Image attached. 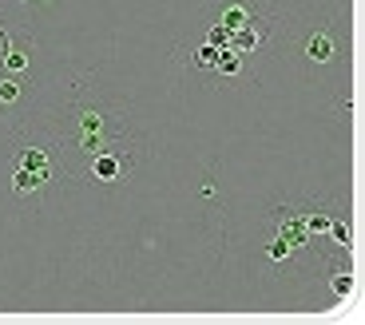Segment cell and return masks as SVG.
Returning <instances> with one entry per match:
<instances>
[{
	"mask_svg": "<svg viewBox=\"0 0 365 325\" xmlns=\"http://www.w3.org/2000/svg\"><path fill=\"white\" fill-rule=\"evenodd\" d=\"M326 238H329L334 246H338V250H346V246H349V222H346L341 215H334V218H329V230H326Z\"/></svg>",
	"mask_w": 365,
	"mask_h": 325,
	"instance_id": "30bf717a",
	"label": "cell"
},
{
	"mask_svg": "<svg viewBox=\"0 0 365 325\" xmlns=\"http://www.w3.org/2000/svg\"><path fill=\"white\" fill-rule=\"evenodd\" d=\"M28 91H32V83H24L20 76H0V111H12L20 100H24Z\"/></svg>",
	"mask_w": 365,
	"mask_h": 325,
	"instance_id": "ba28073f",
	"label": "cell"
},
{
	"mask_svg": "<svg viewBox=\"0 0 365 325\" xmlns=\"http://www.w3.org/2000/svg\"><path fill=\"white\" fill-rule=\"evenodd\" d=\"M247 56L235 52V48H222L219 52V63H215V80H227V83H238L242 80V68H247Z\"/></svg>",
	"mask_w": 365,
	"mask_h": 325,
	"instance_id": "52a82bcc",
	"label": "cell"
},
{
	"mask_svg": "<svg viewBox=\"0 0 365 325\" xmlns=\"http://www.w3.org/2000/svg\"><path fill=\"white\" fill-rule=\"evenodd\" d=\"M329 286H334V298H338V301H349V298H354V289H357V278L349 274V266H334Z\"/></svg>",
	"mask_w": 365,
	"mask_h": 325,
	"instance_id": "9c48e42d",
	"label": "cell"
},
{
	"mask_svg": "<svg viewBox=\"0 0 365 325\" xmlns=\"http://www.w3.org/2000/svg\"><path fill=\"white\" fill-rule=\"evenodd\" d=\"M4 44H9V32H4V28H0V56H4Z\"/></svg>",
	"mask_w": 365,
	"mask_h": 325,
	"instance_id": "7c38bea8",
	"label": "cell"
},
{
	"mask_svg": "<svg viewBox=\"0 0 365 325\" xmlns=\"http://www.w3.org/2000/svg\"><path fill=\"white\" fill-rule=\"evenodd\" d=\"M255 16H258L255 4H250V0H238V4H227V9L219 12V28L227 32V40H230V36L238 32V28H247Z\"/></svg>",
	"mask_w": 365,
	"mask_h": 325,
	"instance_id": "277c9868",
	"label": "cell"
},
{
	"mask_svg": "<svg viewBox=\"0 0 365 325\" xmlns=\"http://www.w3.org/2000/svg\"><path fill=\"white\" fill-rule=\"evenodd\" d=\"M302 52H306V60H310V63H334V60H338V40L329 36V32H310Z\"/></svg>",
	"mask_w": 365,
	"mask_h": 325,
	"instance_id": "5b68a950",
	"label": "cell"
},
{
	"mask_svg": "<svg viewBox=\"0 0 365 325\" xmlns=\"http://www.w3.org/2000/svg\"><path fill=\"white\" fill-rule=\"evenodd\" d=\"M20 4H36V0H20Z\"/></svg>",
	"mask_w": 365,
	"mask_h": 325,
	"instance_id": "4fadbf2b",
	"label": "cell"
},
{
	"mask_svg": "<svg viewBox=\"0 0 365 325\" xmlns=\"http://www.w3.org/2000/svg\"><path fill=\"white\" fill-rule=\"evenodd\" d=\"M28 60H32V36H20V40H9V44H4V56H0V63H4L12 76L28 72Z\"/></svg>",
	"mask_w": 365,
	"mask_h": 325,
	"instance_id": "8992f818",
	"label": "cell"
},
{
	"mask_svg": "<svg viewBox=\"0 0 365 325\" xmlns=\"http://www.w3.org/2000/svg\"><path fill=\"white\" fill-rule=\"evenodd\" d=\"M119 143H143L139 131L131 127L123 103L108 100V96H100V91H91V88H80L76 100L68 103L64 131L56 135V151H60L64 175L80 179L83 162L91 155L103 151V147H119Z\"/></svg>",
	"mask_w": 365,
	"mask_h": 325,
	"instance_id": "6da1fadb",
	"label": "cell"
},
{
	"mask_svg": "<svg viewBox=\"0 0 365 325\" xmlns=\"http://www.w3.org/2000/svg\"><path fill=\"white\" fill-rule=\"evenodd\" d=\"M219 52H222V48L202 44L199 52H195V68H202V72H215V63H219Z\"/></svg>",
	"mask_w": 365,
	"mask_h": 325,
	"instance_id": "8fae6325",
	"label": "cell"
},
{
	"mask_svg": "<svg viewBox=\"0 0 365 325\" xmlns=\"http://www.w3.org/2000/svg\"><path fill=\"white\" fill-rule=\"evenodd\" d=\"M56 175H60V171H32V167H16V175H12V199H20V202L40 199L44 190L56 187Z\"/></svg>",
	"mask_w": 365,
	"mask_h": 325,
	"instance_id": "3957f363",
	"label": "cell"
},
{
	"mask_svg": "<svg viewBox=\"0 0 365 325\" xmlns=\"http://www.w3.org/2000/svg\"><path fill=\"white\" fill-rule=\"evenodd\" d=\"M139 155H143L139 143L103 147V151H96L88 162H83L80 179H88V182H123V179H131V171L139 167Z\"/></svg>",
	"mask_w": 365,
	"mask_h": 325,
	"instance_id": "7a4b0ae2",
	"label": "cell"
}]
</instances>
